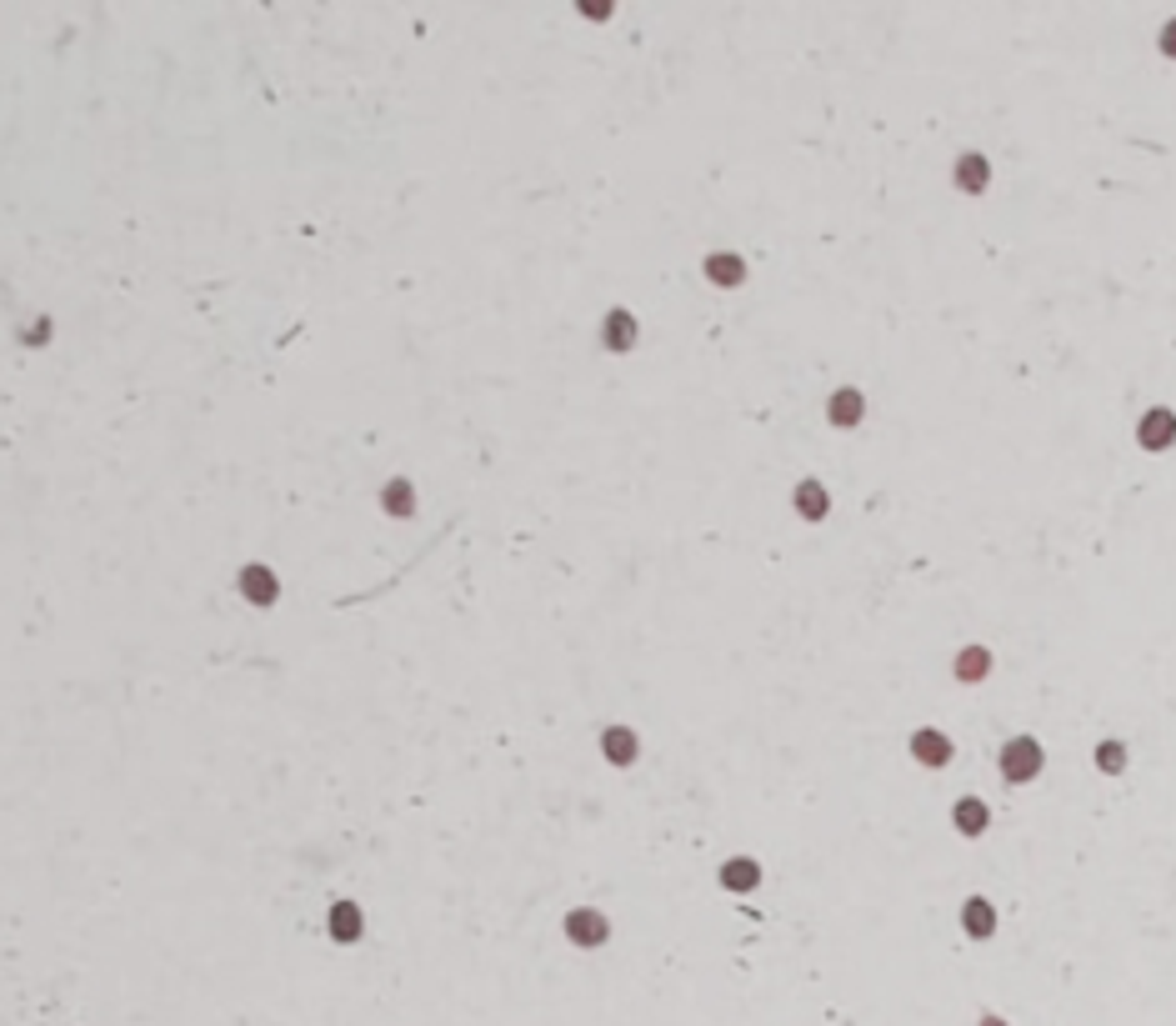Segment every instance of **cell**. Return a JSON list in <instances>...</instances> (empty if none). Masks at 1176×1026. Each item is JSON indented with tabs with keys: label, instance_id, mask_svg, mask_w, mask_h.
I'll return each mask as SVG.
<instances>
[{
	"label": "cell",
	"instance_id": "obj_3",
	"mask_svg": "<svg viewBox=\"0 0 1176 1026\" xmlns=\"http://www.w3.org/2000/svg\"><path fill=\"white\" fill-rule=\"evenodd\" d=\"M566 931L581 941V947H591V941H606L611 926H606V916H601V912H571L566 916Z\"/></svg>",
	"mask_w": 1176,
	"mask_h": 1026
},
{
	"label": "cell",
	"instance_id": "obj_8",
	"mask_svg": "<svg viewBox=\"0 0 1176 1026\" xmlns=\"http://www.w3.org/2000/svg\"><path fill=\"white\" fill-rule=\"evenodd\" d=\"M831 421H836V426H851V421H861V391H836Z\"/></svg>",
	"mask_w": 1176,
	"mask_h": 1026
},
{
	"label": "cell",
	"instance_id": "obj_9",
	"mask_svg": "<svg viewBox=\"0 0 1176 1026\" xmlns=\"http://www.w3.org/2000/svg\"><path fill=\"white\" fill-rule=\"evenodd\" d=\"M956 826H962L966 837H976V831L987 826V806H981V801H962V806H956Z\"/></svg>",
	"mask_w": 1176,
	"mask_h": 1026
},
{
	"label": "cell",
	"instance_id": "obj_17",
	"mask_svg": "<svg viewBox=\"0 0 1176 1026\" xmlns=\"http://www.w3.org/2000/svg\"><path fill=\"white\" fill-rule=\"evenodd\" d=\"M386 506H391V511H401V506H405V511H411V491H405V486H401V481H396V486H391V491H386Z\"/></svg>",
	"mask_w": 1176,
	"mask_h": 1026
},
{
	"label": "cell",
	"instance_id": "obj_19",
	"mask_svg": "<svg viewBox=\"0 0 1176 1026\" xmlns=\"http://www.w3.org/2000/svg\"><path fill=\"white\" fill-rule=\"evenodd\" d=\"M1162 46H1172V51H1176V30H1172V40H1166V36H1162Z\"/></svg>",
	"mask_w": 1176,
	"mask_h": 1026
},
{
	"label": "cell",
	"instance_id": "obj_7",
	"mask_svg": "<svg viewBox=\"0 0 1176 1026\" xmlns=\"http://www.w3.org/2000/svg\"><path fill=\"white\" fill-rule=\"evenodd\" d=\"M797 506L806 511L811 521H822V516H826V491H822L816 481H801V486H797Z\"/></svg>",
	"mask_w": 1176,
	"mask_h": 1026
},
{
	"label": "cell",
	"instance_id": "obj_5",
	"mask_svg": "<svg viewBox=\"0 0 1176 1026\" xmlns=\"http://www.w3.org/2000/svg\"><path fill=\"white\" fill-rule=\"evenodd\" d=\"M756 862H746V856H736V862H726L721 866V887H731V891H751L756 887Z\"/></svg>",
	"mask_w": 1176,
	"mask_h": 1026
},
{
	"label": "cell",
	"instance_id": "obj_4",
	"mask_svg": "<svg viewBox=\"0 0 1176 1026\" xmlns=\"http://www.w3.org/2000/svg\"><path fill=\"white\" fill-rule=\"evenodd\" d=\"M911 751H916V761H926V766H947L951 761V747H947L941 731H916L911 736Z\"/></svg>",
	"mask_w": 1176,
	"mask_h": 1026
},
{
	"label": "cell",
	"instance_id": "obj_15",
	"mask_svg": "<svg viewBox=\"0 0 1176 1026\" xmlns=\"http://www.w3.org/2000/svg\"><path fill=\"white\" fill-rule=\"evenodd\" d=\"M246 586L255 591V601H261V606H266V601H271V591H276L266 571H241V591H246Z\"/></svg>",
	"mask_w": 1176,
	"mask_h": 1026
},
{
	"label": "cell",
	"instance_id": "obj_18",
	"mask_svg": "<svg viewBox=\"0 0 1176 1026\" xmlns=\"http://www.w3.org/2000/svg\"><path fill=\"white\" fill-rule=\"evenodd\" d=\"M351 916H355V906H336V931H341V937H355V926H351Z\"/></svg>",
	"mask_w": 1176,
	"mask_h": 1026
},
{
	"label": "cell",
	"instance_id": "obj_16",
	"mask_svg": "<svg viewBox=\"0 0 1176 1026\" xmlns=\"http://www.w3.org/2000/svg\"><path fill=\"white\" fill-rule=\"evenodd\" d=\"M956 180H962V186H972V190H981V180H987V165L976 161V155H966V161L956 165Z\"/></svg>",
	"mask_w": 1176,
	"mask_h": 1026
},
{
	"label": "cell",
	"instance_id": "obj_2",
	"mask_svg": "<svg viewBox=\"0 0 1176 1026\" xmlns=\"http://www.w3.org/2000/svg\"><path fill=\"white\" fill-rule=\"evenodd\" d=\"M1176 441V416L1172 411H1151L1147 421H1141V446L1147 451H1162V446H1172Z\"/></svg>",
	"mask_w": 1176,
	"mask_h": 1026
},
{
	"label": "cell",
	"instance_id": "obj_20",
	"mask_svg": "<svg viewBox=\"0 0 1176 1026\" xmlns=\"http://www.w3.org/2000/svg\"><path fill=\"white\" fill-rule=\"evenodd\" d=\"M987 1026H1001V1022H987Z\"/></svg>",
	"mask_w": 1176,
	"mask_h": 1026
},
{
	"label": "cell",
	"instance_id": "obj_10",
	"mask_svg": "<svg viewBox=\"0 0 1176 1026\" xmlns=\"http://www.w3.org/2000/svg\"><path fill=\"white\" fill-rule=\"evenodd\" d=\"M962 922L972 926L976 937H987V931H991V906L981 897H972V901H966V912H962Z\"/></svg>",
	"mask_w": 1176,
	"mask_h": 1026
},
{
	"label": "cell",
	"instance_id": "obj_6",
	"mask_svg": "<svg viewBox=\"0 0 1176 1026\" xmlns=\"http://www.w3.org/2000/svg\"><path fill=\"white\" fill-rule=\"evenodd\" d=\"M706 271H711V280H716V286H741V276H746V266H741L736 255H711Z\"/></svg>",
	"mask_w": 1176,
	"mask_h": 1026
},
{
	"label": "cell",
	"instance_id": "obj_13",
	"mask_svg": "<svg viewBox=\"0 0 1176 1026\" xmlns=\"http://www.w3.org/2000/svg\"><path fill=\"white\" fill-rule=\"evenodd\" d=\"M987 651H962V661H956V671H962V681H981V671H987Z\"/></svg>",
	"mask_w": 1176,
	"mask_h": 1026
},
{
	"label": "cell",
	"instance_id": "obj_11",
	"mask_svg": "<svg viewBox=\"0 0 1176 1026\" xmlns=\"http://www.w3.org/2000/svg\"><path fill=\"white\" fill-rule=\"evenodd\" d=\"M601 747L611 751V761H616V766H626V761H631V751H636V741H631V731H606V736H601Z\"/></svg>",
	"mask_w": 1176,
	"mask_h": 1026
},
{
	"label": "cell",
	"instance_id": "obj_1",
	"mask_svg": "<svg viewBox=\"0 0 1176 1026\" xmlns=\"http://www.w3.org/2000/svg\"><path fill=\"white\" fill-rule=\"evenodd\" d=\"M1041 772V756H1037V741L1031 736H1016L1012 747L1001 751V776L1006 781H1031Z\"/></svg>",
	"mask_w": 1176,
	"mask_h": 1026
},
{
	"label": "cell",
	"instance_id": "obj_14",
	"mask_svg": "<svg viewBox=\"0 0 1176 1026\" xmlns=\"http://www.w3.org/2000/svg\"><path fill=\"white\" fill-rule=\"evenodd\" d=\"M1097 766H1101V772H1122V766H1126L1122 741H1101V747H1097Z\"/></svg>",
	"mask_w": 1176,
	"mask_h": 1026
},
{
	"label": "cell",
	"instance_id": "obj_12",
	"mask_svg": "<svg viewBox=\"0 0 1176 1026\" xmlns=\"http://www.w3.org/2000/svg\"><path fill=\"white\" fill-rule=\"evenodd\" d=\"M601 336H606L611 346H626L631 341V316H626V311H611L606 326H601Z\"/></svg>",
	"mask_w": 1176,
	"mask_h": 1026
}]
</instances>
